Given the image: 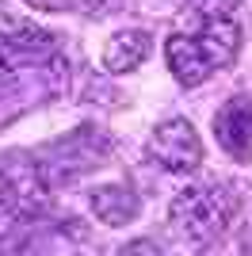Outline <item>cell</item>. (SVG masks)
<instances>
[{
    "mask_svg": "<svg viewBox=\"0 0 252 256\" xmlns=\"http://www.w3.org/2000/svg\"><path fill=\"white\" fill-rule=\"evenodd\" d=\"M46 206V184L34 160L8 153L0 160V210L16 218H34Z\"/></svg>",
    "mask_w": 252,
    "mask_h": 256,
    "instance_id": "3",
    "label": "cell"
},
{
    "mask_svg": "<svg viewBox=\"0 0 252 256\" xmlns=\"http://www.w3.org/2000/svg\"><path fill=\"white\" fill-rule=\"evenodd\" d=\"M214 134H218V146L233 160L252 164V100L237 96L230 104H222L214 115Z\"/></svg>",
    "mask_w": 252,
    "mask_h": 256,
    "instance_id": "5",
    "label": "cell"
},
{
    "mask_svg": "<svg viewBox=\"0 0 252 256\" xmlns=\"http://www.w3.org/2000/svg\"><path fill=\"white\" fill-rule=\"evenodd\" d=\"M54 38L42 31L38 23H31L27 16L12 12L4 0H0V54L12 58V54H23V58H38V54H50Z\"/></svg>",
    "mask_w": 252,
    "mask_h": 256,
    "instance_id": "6",
    "label": "cell"
},
{
    "mask_svg": "<svg viewBox=\"0 0 252 256\" xmlns=\"http://www.w3.org/2000/svg\"><path fill=\"white\" fill-rule=\"evenodd\" d=\"M31 4L34 12H69V8H80V0H23Z\"/></svg>",
    "mask_w": 252,
    "mask_h": 256,
    "instance_id": "9",
    "label": "cell"
},
{
    "mask_svg": "<svg viewBox=\"0 0 252 256\" xmlns=\"http://www.w3.org/2000/svg\"><path fill=\"white\" fill-rule=\"evenodd\" d=\"M4 73H8V58L0 54V80H4Z\"/></svg>",
    "mask_w": 252,
    "mask_h": 256,
    "instance_id": "10",
    "label": "cell"
},
{
    "mask_svg": "<svg viewBox=\"0 0 252 256\" xmlns=\"http://www.w3.org/2000/svg\"><path fill=\"white\" fill-rule=\"evenodd\" d=\"M184 34H188L191 42L199 46V54L206 58V65L218 73V69H226V65H233V58H237V50H241V23L233 20V12H210L202 8V0H195L188 12V27H184Z\"/></svg>",
    "mask_w": 252,
    "mask_h": 256,
    "instance_id": "2",
    "label": "cell"
},
{
    "mask_svg": "<svg viewBox=\"0 0 252 256\" xmlns=\"http://www.w3.org/2000/svg\"><path fill=\"white\" fill-rule=\"evenodd\" d=\"M168 222L184 241L202 245V241H214L230 226V203L214 188H184L168 206Z\"/></svg>",
    "mask_w": 252,
    "mask_h": 256,
    "instance_id": "1",
    "label": "cell"
},
{
    "mask_svg": "<svg viewBox=\"0 0 252 256\" xmlns=\"http://www.w3.org/2000/svg\"><path fill=\"white\" fill-rule=\"evenodd\" d=\"M149 157L168 172H195L202 164V142L188 118H164L149 138Z\"/></svg>",
    "mask_w": 252,
    "mask_h": 256,
    "instance_id": "4",
    "label": "cell"
},
{
    "mask_svg": "<svg viewBox=\"0 0 252 256\" xmlns=\"http://www.w3.org/2000/svg\"><path fill=\"white\" fill-rule=\"evenodd\" d=\"M88 203H92V214L104 226H126L138 214V199L126 184H104V188H96L88 195Z\"/></svg>",
    "mask_w": 252,
    "mask_h": 256,
    "instance_id": "8",
    "label": "cell"
},
{
    "mask_svg": "<svg viewBox=\"0 0 252 256\" xmlns=\"http://www.w3.org/2000/svg\"><path fill=\"white\" fill-rule=\"evenodd\" d=\"M146 58H149V31H142V27H126V31L111 34V42L104 46V69H111V73H134Z\"/></svg>",
    "mask_w": 252,
    "mask_h": 256,
    "instance_id": "7",
    "label": "cell"
}]
</instances>
